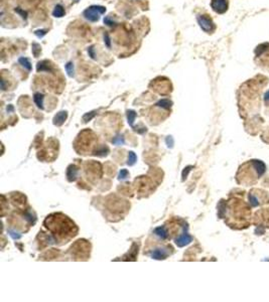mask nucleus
Here are the masks:
<instances>
[{
    "mask_svg": "<svg viewBox=\"0 0 269 302\" xmlns=\"http://www.w3.org/2000/svg\"><path fill=\"white\" fill-rule=\"evenodd\" d=\"M18 62L22 65V67L25 69V70H27L28 72H30L31 71V69H32V67H31V64H30V62H29V59H28L27 58H24V56H21V58L18 59Z\"/></svg>",
    "mask_w": 269,
    "mask_h": 302,
    "instance_id": "nucleus-10",
    "label": "nucleus"
},
{
    "mask_svg": "<svg viewBox=\"0 0 269 302\" xmlns=\"http://www.w3.org/2000/svg\"><path fill=\"white\" fill-rule=\"evenodd\" d=\"M33 100H34V102H36V106L39 107V109H43V94H40V93L34 94Z\"/></svg>",
    "mask_w": 269,
    "mask_h": 302,
    "instance_id": "nucleus-11",
    "label": "nucleus"
},
{
    "mask_svg": "<svg viewBox=\"0 0 269 302\" xmlns=\"http://www.w3.org/2000/svg\"><path fill=\"white\" fill-rule=\"evenodd\" d=\"M112 142H113V144H115V145H123V144L125 143V141H124V138L119 135V136L114 138L112 140Z\"/></svg>",
    "mask_w": 269,
    "mask_h": 302,
    "instance_id": "nucleus-20",
    "label": "nucleus"
},
{
    "mask_svg": "<svg viewBox=\"0 0 269 302\" xmlns=\"http://www.w3.org/2000/svg\"><path fill=\"white\" fill-rule=\"evenodd\" d=\"M108 152H109L108 148H107V147H105V146H103V147H101V148L96 150V153H95V155L105 156V155H107V153H108Z\"/></svg>",
    "mask_w": 269,
    "mask_h": 302,
    "instance_id": "nucleus-17",
    "label": "nucleus"
},
{
    "mask_svg": "<svg viewBox=\"0 0 269 302\" xmlns=\"http://www.w3.org/2000/svg\"><path fill=\"white\" fill-rule=\"evenodd\" d=\"M53 15L55 17H63L65 15V8L63 7V5L61 4H58L55 6L53 8Z\"/></svg>",
    "mask_w": 269,
    "mask_h": 302,
    "instance_id": "nucleus-9",
    "label": "nucleus"
},
{
    "mask_svg": "<svg viewBox=\"0 0 269 302\" xmlns=\"http://www.w3.org/2000/svg\"><path fill=\"white\" fill-rule=\"evenodd\" d=\"M154 234L161 239H165L167 237V232L164 226H158V228H156L154 230Z\"/></svg>",
    "mask_w": 269,
    "mask_h": 302,
    "instance_id": "nucleus-12",
    "label": "nucleus"
},
{
    "mask_svg": "<svg viewBox=\"0 0 269 302\" xmlns=\"http://www.w3.org/2000/svg\"><path fill=\"white\" fill-rule=\"evenodd\" d=\"M106 12V8L104 6L101 5H92L90 7H88L86 10L83 12V15L85 16L87 20L95 22V21L99 20L100 15L104 14Z\"/></svg>",
    "mask_w": 269,
    "mask_h": 302,
    "instance_id": "nucleus-1",
    "label": "nucleus"
},
{
    "mask_svg": "<svg viewBox=\"0 0 269 302\" xmlns=\"http://www.w3.org/2000/svg\"><path fill=\"white\" fill-rule=\"evenodd\" d=\"M66 72H67V74L68 76H70V77H73L74 76V64H73L72 62H69L67 65H66Z\"/></svg>",
    "mask_w": 269,
    "mask_h": 302,
    "instance_id": "nucleus-15",
    "label": "nucleus"
},
{
    "mask_svg": "<svg viewBox=\"0 0 269 302\" xmlns=\"http://www.w3.org/2000/svg\"><path fill=\"white\" fill-rule=\"evenodd\" d=\"M211 7L217 13H224L228 9V0H212Z\"/></svg>",
    "mask_w": 269,
    "mask_h": 302,
    "instance_id": "nucleus-3",
    "label": "nucleus"
},
{
    "mask_svg": "<svg viewBox=\"0 0 269 302\" xmlns=\"http://www.w3.org/2000/svg\"><path fill=\"white\" fill-rule=\"evenodd\" d=\"M88 55H89V56H91V59H96V53H95L94 46H89V48H88Z\"/></svg>",
    "mask_w": 269,
    "mask_h": 302,
    "instance_id": "nucleus-23",
    "label": "nucleus"
},
{
    "mask_svg": "<svg viewBox=\"0 0 269 302\" xmlns=\"http://www.w3.org/2000/svg\"><path fill=\"white\" fill-rule=\"evenodd\" d=\"M78 175V169L76 166L74 165H71L70 167L68 168V171H67V176H68V179L70 181L72 180H75L76 177Z\"/></svg>",
    "mask_w": 269,
    "mask_h": 302,
    "instance_id": "nucleus-8",
    "label": "nucleus"
},
{
    "mask_svg": "<svg viewBox=\"0 0 269 302\" xmlns=\"http://www.w3.org/2000/svg\"><path fill=\"white\" fill-rule=\"evenodd\" d=\"M167 255H169V253H167V251L165 249H155L151 253V257L153 259L161 260V259H165Z\"/></svg>",
    "mask_w": 269,
    "mask_h": 302,
    "instance_id": "nucleus-6",
    "label": "nucleus"
},
{
    "mask_svg": "<svg viewBox=\"0 0 269 302\" xmlns=\"http://www.w3.org/2000/svg\"><path fill=\"white\" fill-rule=\"evenodd\" d=\"M191 242H192L191 236L188 234H182L175 240V244L178 245L179 247H183V246H186V245H188L189 243H191Z\"/></svg>",
    "mask_w": 269,
    "mask_h": 302,
    "instance_id": "nucleus-4",
    "label": "nucleus"
},
{
    "mask_svg": "<svg viewBox=\"0 0 269 302\" xmlns=\"http://www.w3.org/2000/svg\"><path fill=\"white\" fill-rule=\"evenodd\" d=\"M75 1H79V0H75Z\"/></svg>",
    "mask_w": 269,
    "mask_h": 302,
    "instance_id": "nucleus-29",
    "label": "nucleus"
},
{
    "mask_svg": "<svg viewBox=\"0 0 269 302\" xmlns=\"http://www.w3.org/2000/svg\"><path fill=\"white\" fill-rule=\"evenodd\" d=\"M66 118H67V112H64V111L60 112L55 116V118H53V123L56 125H62L65 122Z\"/></svg>",
    "mask_w": 269,
    "mask_h": 302,
    "instance_id": "nucleus-7",
    "label": "nucleus"
},
{
    "mask_svg": "<svg viewBox=\"0 0 269 302\" xmlns=\"http://www.w3.org/2000/svg\"><path fill=\"white\" fill-rule=\"evenodd\" d=\"M104 23H105L106 25H108V26H115V25L117 24L110 16H106L105 18H104Z\"/></svg>",
    "mask_w": 269,
    "mask_h": 302,
    "instance_id": "nucleus-21",
    "label": "nucleus"
},
{
    "mask_svg": "<svg viewBox=\"0 0 269 302\" xmlns=\"http://www.w3.org/2000/svg\"><path fill=\"white\" fill-rule=\"evenodd\" d=\"M8 233H9V235H10V237L13 238L14 240H16V239H19L20 238V235L18 234V233H15L14 231H11V230H9Z\"/></svg>",
    "mask_w": 269,
    "mask_h": 302,
    "instance_id": "nucleus-27",
    "label": "nucleus"
},
{
    "mask_svg": "<svg viewBox=\"0 0 269 302\" xmlns=\"http://www.w3.org/2000/svg\"><path fill=\"white\" fill-rule=\"evenodd\" d=\"M128 171L126 169H121V171L119 172V179H125L128 177Z\"/></svg>",
    "mask_w": 269,
    "mask_h": 302,
    "instance_id": "nucleus-24",
    "label": "nucleus"
},
{
    "mask_svg": "<svg viewBox=\"0 0 269 302\" xmlns=\"http://www.w3.org/2000/svg\"><path fill=\"white\" fill-rule=\"evenodd\" d=\"M197 20L200 27L206 32H212L215 29V24L213 20L208 15H199L197 17Z\"/></svg>",
    "mask_w": 269,
    "mask_h": 302,
    "instance_id": "nucleus-2",
    "label": "nucleus"
},
{
    "mask_svg": "<svg viewBox=\"0 0 269 302\" xmlns=\"http://www.w3.org/2000/svg\"><path fill=\"white\" fill-rule=\"evenodd\" d=\"M95 114H96V113H95V112H91V113H88V114H86V115H85L84 117H83V120H84V122H88V121H90L91 119L93 118L94 116H95Z\"/></svg>",
    "mask_w": 269,
    "mask_h": 302,
    "instance_id": "nucleus-25",
    "label": "nucleus"
},
{
    "mask_svg": "<svg viewBox=\"0 0 269 302\" xmlns=\"http://www.w3.org/2000/svg\"><path fill=\"white\" fill-rule=\"evenodd\" d=\"M31 50H32V55L36 56H39V53H40V45H39V43H32V45H31Z\"/></svg>",
    "mask_w": 269,
    "mask_h": 302,
    "instance_id": "nucleus-16",
    "label": "nucleus"
},
{
    "mask_svg": "<svg viewBox=\"0 0 269 302\" xmlns=\"http://www.w3.org/2000/svg\"><path fill=\"white\" fill-rule=\"evenodd\" d=\"M36 70L39 73H40V72H52L53 68H52V65H50L49 62L42 61L36 65Z\"/></svg>",
    "mask_w": 269,
    "mask_h": 302,
    "instance_id": "nucleus-5",
    "label": "nucleus"
},
{
    "mask_svg": "<svg viewBox=\"0 0 269 302\" xmlns=\"http://www.w3.org/2000/svg\"><path fill=\"white\" fill-rule=\"evenodd\" d=\"M135 118H136V113H135L134 111H132V110H130V111H128V112H127L128 123H129V125H130V126H132V127H133V123H134Z\"/></svg>",
    "mask_w": 269,
    "mask_h": 302,
    "instance_id": "nucleus-14",
    "label": "nucleus"
},
{
    "mask_svg": "<svg viewBox=\"0 0 269 302\" xmlns=\"http://www.w3.org/2000/svg\"><path fill=\"white\" fill-rule=\"evenodd\" d=\"M7 111H10V112H12V111H13V107H12V106H9V107H7Z\"/></svg>",
    "mask_w": 269,
    "mask_h": 302,
    "instance_id": "nucleus-28",
    "label": "nucleus"
},
{
    "mask_svg": "<svg viewBox=\"0 0 269 302\" xmlns=\"http://www.w3.org/2000/svg\"><path fill=\"white\" fill-rule=\"evenodd\" d=\"M34 33H36V35L37 37H43V35H46V29H39V30L34 31Z\"/></svg>",
    "mask_w": 269,
    "mask_h": 302,
    "instance_id": "nucleus-26",
    "label": "nucleus"
},
{
    "mask_svg": "<svg viewBox=\"0 0 269 302\" xmlns=\"http://www.w3.org/2000/svg\"><path fill=\"white\" fill-rule=\"evenodd\" d=\"M136 160H137V157H136V154L134 152H129L128 154V164L129 165H133L134 163L136 162Z\"/></svg>",
    "mask_w": 269,
    "mask_h": 302,
    "instance_id": "nucleus-18",
    "label": "nucleus"
},
{
    "mask_svg": "<svg viewBox=\"0 0 269 302\" xmlns=\"http://www.w3.org/2000/svg\"><path fill=\"white\" fill-rule=\"evenodd\" d=\"M172 102L169 101V99H162V100L158 101L156 104V106L161 107V108H164V109H169L170 107H172Z\"/></svg>",
    "mask_w": 269,
    "mask_h": 302,
    "instance_id": "nucleus-13",
    "label": "nucleus"
},
{
    "mask_svg": "<svg viewBox=\"0 0 269 302\" xmlns=\"http://www.w3.org/2000/svg\"><path fill=\"white\" fill-rule=\"evenodd\" d=\"M14 11L16 12L18 15H20V16L22 17L23 19H26V18H27V11H25L24 9L20 8V7H16V8L14 9Z\"/></svg>",
    "mask_w": 269,
    "mask_h": 302,
    "instance_id": "nucleus-19",
    "label": "nucleus"
},
{
    "mask_svg": "<svg viewBox=\"0 0 269 302\" xmlns=\"http://www.w3.org/2000/svg\"><path fill=\"white\" fill-rule=\"evenodd\" d=\"M104 42H105V45H106L108 49L111 48V39H110L109 34L107 33V32L104 33Z\"/></svg>",
    "mask_w": 269,
    "mask_h": 302,
    "instance_id": "nucleus-22",
    "label": "nucleus"
}]
</instances>
